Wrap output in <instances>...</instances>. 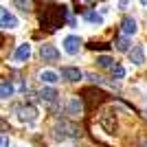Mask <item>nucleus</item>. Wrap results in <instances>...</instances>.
I'll use <instances>...</instances> for the list:
<instances>
[{
    "mask_svg": "<svg viewBox=\"0 0 147 147\" xmlns=\"http://www.w3.org/2000/svg\"><path fill=\"white\" fill-rule=\"evenodd\" d=\"M86 2H94V0H86Z\"/></svg>",
    "mask_w": 147,
    "mask_h": 147,
    "instance_id": "obj_25",
    "label": "nucleus"
},
{
    "mask_svg": "<svg viewBox=\"0 0 147 147\" xmlns=\"http://www.w3.org/2000/svg\"><path fill=\"white\" fill-rule=\"evenodd\" d=\"M121 31H123V35H134L136 31H138L136 20H134V18H125V20L121 22Z\"/></svg>",
    "mask_w": 147,
    "mask_h": 147,
    "instance_id": "obj_13",
    "label": "nucleus"
},
{
    "mask_svg": "<svg viewBox=\"0 0 147 147\" xmlns=\"http://www.w3.org/2000/svg\"><path fill=\"white\" fill-rule=\"evenodd\" d=\"M18 119L22 123H33L37 119V110L33 108V105H26V108H20L18 110Z\"/></svg>",
    "mask_w": 147,
    "mask_h": 147,
    "instance_id": "obj_8",
    "label": "nucleus"
},
{
    "mask_svg": "<svg viewBox=\"0 0 147 147\" xmlns=\"http://www.w3.org/2000/svg\"><path fill=\"white\" fill-rule=\"evenodd\" d=\"M129 61H134L136 66L145 64V51H143V46H141V44H138V46H134V49L129 51Z\"/></svg>",
    "mask_w": 147,
    "mask_h": 147,
    "instance_id": "obj_10",
    "label": "nucleus"
},
{
    "mask_svg": "<svg viewBox=\"0 0 147 147\" xmlns=\"http://www.w3.org/2000/svg\"><path fill=\"white\" fill-rule=\"evenodd\" d=\"M31 57V44H20L18 49H16V53H13V61L16 64H24L26 59Z\"/></svg>",
    "mask_w": 147,
    "mask_h": 147,
    "instance_id": "obj_6",
    "label": "nucleus"
},
{
    "mask_svg": "<svg viewBox=\"0 0 147 147\" xmlns=\"http://www.w3.org/2000/svg\"><path fill=\"white\" fill-rule=\"evenodd\" d=\"M79 46H81V40L77 35H68L64 40V51H66L68 55H77L79 53Z\"/></svg>",
    "mask_w": 147,
    "mask_h": 147,
    "instance_id": "obj_7",
    "label": "nucleus"
},
{
    "mask_svg": "<svg viewBox=\"0 0 147 147\" xmlns=\"http://www.w3.org/2000/svg\"><path fill=\"white\" fill-rule=\"evenodd\" d=\"M101 125H103L110 134H114V129H117V121H112L110 117H101Z\"/></svg>",
    "mask_w": 147,
    "mask_h": 147,
    "instance_id": "obj_18",
    "label": "nucleus"
},
{
    "mask_svg": "<svg viewBox=\"0 0 147 147\" xmlns=\"http://www.w3.org/2000/svg\"><path fill=\"white\" fill-rule=\"evenodd\" d=\"M114 46H117V51H129V40H127V35H121V37H117L114 40Z\"/></svg>",
    "mask_w": 147,
    "mask_h": 147,
    "instance_id": "obj_15",
    "label": "nucleus"
},
{
    "mask_svg": "<svg viewBox=\"0 0 147 147\" xmlns=\"http://www.w3.org/2000/svg\"><path fill=\"white\" fill-rule=\"evenodd\" d=\"M5 129H9V123L5 119H0V132H5Z\"/></svg>",
    "mask_w": 147,
    "mask_h": 147,
    "instance_id": "obj_23",
    "label": "nucleus"
},
{
    "mask_svg": "<svg viewBox=\"0 0 147 147\" xmlns=\"http://www.w3.org/2000/svg\"><path fill=\"white\" fill-rule=\"evenodd\" d=\"M0 147H9V136L0 134Z\"/></svg>",
    "mask_w": 147,
    "mask_h": 147,
    "instance_id": "obj_22",
    "label": "nucleus"
},
{
    "mask_svg": "<svg viewBox=\"0 0 147 147\" xmlns=\"http://www.w3.org/2000/svg\"><path fill=\"white\" fill-rule=\"evenodd\" d=\"M55 136L57 138H79L81 127L75 121H59L55 125Z\"/></svg>",
    "mask_w": 147,
    "mask_h": 147,
    "instance_id": "obj_2",
    "label": "nucleus"
},
{
    "mask_svg": "<svg viewBox=\"0 0 147 147\" xmlns=\"http://www.w3.org/2000/svg\"><path fill=\"white\" fill-rule=\"evenodd\" d=\"M61 79H66V81H79L81 77H84V73H81L79 68H73V66H64L61 68V75H59Z\"/></svg>",
    "mask_w": 147,
    "mask_h": 147,
    "instance_id": "obj_9",
    "label": "nucleus"
},
{
    "mask_svg": "<svg viewBox=\"0 0 147 147\" xmlns=\"http://www.w3.org/2000/svg\"><path fill=\"white\" fill-rule=\"evenodd\" d=\"M40 55H42L44 61H57V59H59V51H57L53 44H42Z\"/></svg>",
    "mask_w": 147,
    "mask_h": 147,
    "instance_id": "obj_5",
    "label": "nucleus"
},
{
    "mask_svg": "<svg viewBox=\"0 0 147 147\" xmlns=\"http://www.w3.org/2000/svg\"><path fill=\"white\" fill-rule=\"evenodd\" d=\"M13 2H16V7H18L20 11H31V0H13Z\"/></svg>",
    "mask_w": 147,
    "mask_h": 147,
    "instance_id": "obj_21",
    "label": "nucleus"
},
{
    "mask_svg": "<svg viewBox=\"0 0 147 147\" xmlns=\"http://www.w3.org/2000/svg\"><path fill=\"white\" fill-rule=\"evenodd\" d=\"M18 26V18L9 13V9L0 7V29H16Z\"/></svg>",
    "mask_w": 147,
    "mask_h": 147,
    "instance_id": "obj_3",
    "label": "nucleus"
},
{
    "mask_svg": "<svg viewBox=\"0 0 147 147\" xmlns=\"http://www.w3.org/2000/svg\"><path fill=\"white\" fill-rule=\"evenodd\" d=\"M112 77H114V79H123V77H125V68L114 64V66H112Z\"/></svg>",
    "mask_w": 147,
    "mask_h": 147,
    "instance_id": "obj_20",
    "label": "nucleus"
},
{
    "mask_svg": "<svg viewBox=\"0 0 147 147\" xmlns=\"http://www.w3.org/2000/svg\"><path fill=\"white\" fill-rule=\"evenodd\" d=\"M84 112V101L79 97H70L68 99V114H81Z\"/></svg>",
    "mask_w": 147,
    "mask_h": 147,
    "instance_id": "obj_11",
    "label": "nucleus"
},
{
    "mask_svg": "<svg viewBox=\"0 0 147 147\" xmlns=\"http://www.w3.org/2000/svg\"><path fill=\"white\" fill-rule=\"evenodd\" d=\"M40 79H42V84H57V81H59V75H57L55 70H42V73H40Z\"/></svg>",
    "mask_w": 147,
    "mask_h": 147,
    "instance_id": "obj_14",
    "label": "nucleus"
},
{
    "mask_svg": "<svg viewBox=\"0 0 147 147\" xmlns=\"http://www.w3.org/2000/svg\"><path fill=\"white\" fill-rule=\"evenodd\" d=\"M13 94V84L5 81V84H0V99H9Z\"/></svg>",
    "mask_w": 147,
    "mask_h": 147,
    "instance_id": "obj_17",
    "label": "nucleus"
},
{
    "mask_svg": "<svg viewBox=\"0 0 147 147\" xmlns=\"http://www.w3.org/2000/svg\"><path fill=\"white\" fill-rule=\"evenodd\" d=\"M141 5H147V0H141Z\"/></svg>",
    "mask_w": 147,
    "mask_h": 147,
    "instance_id": "obj_24",
    "label": "nucleus"
},
{
    "mask_svg": "<svg viewBox=\"0 0 147 147\" xmlns=\"http://www.w3.org/2000/svg\"><path fill=\"white\" fill-rule=\"evenodd\" d=\"M68 18V7L64 5H49L42 13V24L49 29H57L64 24V20Z\"/></svg>",
    "mask_w": 147,
    "mask_h": 147,
    "instance_id": "obj_1",
    "label": "nucleus"
},
{
    "mask_svg": "<svg viewBox=\"0 0 147 147\" xmlns=\"http://www.w3.org/2000/svg\"><path fill=\"white\" fill-rule=\"evenodd\" d=\"M57 97H59V94H57L55 88H42V90H40V99H42L44 103H55Z\"/></svg>",
    "mask_w": 147,
    "mask_h": 147,
    "instance_id": "obj_12",
    "label": "nucleus"
},
{
    "mask_svg": "<svg viewBox=\"0 0 147 147\" xmlns=\"http://www.w3.org/2000/svg\"><path fill=\"white\" fill-rule=\"evenodd\" d=\"M84 99L88 101V108H94V105H99L101 101L105 99V94L101 90H94V88H88V90H84Z\"/></svg>",
    "mask_w": 147,
    "mask_h": 147,
    "instance_id": "obj_4",
    "label": "nucleus"
},
{
    "mask_svg": "<svg viewBox=\"0 0 147 147\" xmlns=\"http://www.w3.org/2000/svg\"><path fill=\"white\" fill-rule=\"evenodd\" d=\"M97 66L99 68H112L114 66V59H112L110 55H99L97 57Z\"/></svg>",
    "mask_w": 147,
    "mask_h": 147,
    "instance_id": "obj_16",
    "label": "nucleus"
},
{
    "mask_svg": "<svg viewBox=\"0 0 147 147\" xmlns=\"http://www.w3.org/2000/svg\"><path fill=\"white\" fill-rule=\"evenodd\" d=\"M86 20H88V22H94V24H103V18H101L99 13H94V11H88Z\"/></svg>",
    "mask_w": 147,
    "mask_h": 147,
    "instance_id": "obj_19",
    "label": "nucleus"
}]
</instances>
